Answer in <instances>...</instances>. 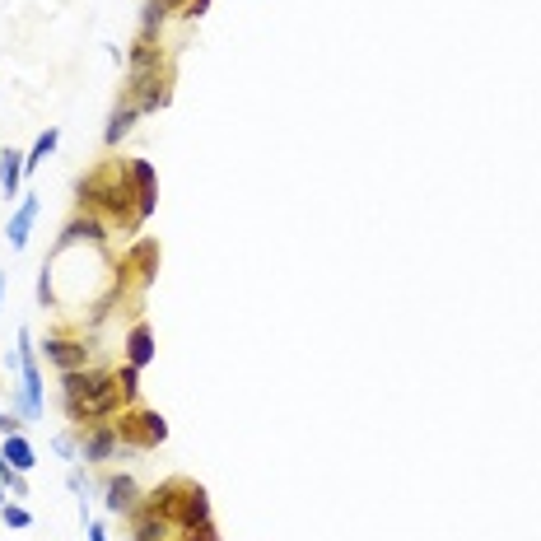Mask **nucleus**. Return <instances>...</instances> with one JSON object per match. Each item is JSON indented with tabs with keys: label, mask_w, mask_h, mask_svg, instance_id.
<instances>
[{
	"label": "nucleus",
	"mask_w": 541,
	"mask_h": 541,
	"mask_svg": "<svg viewBox=\"0 0 541 541\" xmlns=\"http://www.w3.org/2000/svg\"><path fill=\"white\" fill-rule=\"evenodd\" d=\"M75 210L103 215L108 225H121V229H131V234L140 229L136 182H131L126 159H103L99 169H89V173L75 182Z\"/></svg>",
	"instance_id": "obj_1"
},
{
	"label": "nucleus",
	"mask_w": 541,
	"mask_h": 541,
	"mask_svg": "<svg viewBox=\"0 0 541 541\" xmlns=\"http://www.w3.org/2000/svg\"><path fill=\"white\" fill-rule=\"evenodd\" d=\"M24 420H43V369H38V341L34 332H19V397L10 401Z\"/></svg>",
	"instance_id": "obj_2"
},
{
	"label": "nucleus",
	"mask_w": 541,
	"mask_h": 541,
	"mask_svg": "<svg viewBox=\"0 0 541 541\" xmlns=\"http://www.w3.org/2000/svg\"><path fill=\"white\" fill-rule=\"evenodd\" d=\"M117 434H121V449L150 453V449H159V443L169 439V420L159 416V411H150V406H126L117 416Z\"/></svg>",
	"instance_id": "obj_3"
},
{
	"label": "nucleus",
	"mask_w": 541,
	"mask_h": 541,
	"mask_svg": "<svg viewBox=\"0 0 541 541\" xmlns=\"http://www.w3.org/2000/svg\"><path fill=\"white\" fill-rule=\"evenodd\" d=\"M38 360H47L61 373H75L89 364V345H84V336H71V332H47L38 341Z\"/></svg>",
	"instance_id": "obj_4"
},
{
	"label": "nucleus",
	"mask_w": 541,
	"mask_h": 541,
	"mask_svg": "<svg viewBox=\"0 0 541 541\" xmlns=\"http://www.w3.org/2000/svg\"><path fill=\"white\" fill-rule=\"evenodd\" d=\"M136 275V285L140 290H150L154 285V275H159V243L154 238H136L131 247L121 252V262H117V285L126 290V280Z\"/></svg>",
	"instance_id": "obj_5"
},
{
	"label": "nucleus",
	"mask_w": 541,
	"mask_h": 541,
	"mask_svg": "<svg viewBox=\"0 0 541 541\" xmlns=\"http://www.w3.org/2000/svg\"><path fill=\"white\" fill-rule=\"evenodd\" d=\"M169 99H173V66L159 71V75H145V80H126V103H136L140 117L164 112Z\"/></svg>",
	"instance_id": "obj_6"
},
{
	"label": "nucleus",
	"mask_w": 541,
	"mask_h": 541,
	"mask_svg": "<svg viewBox=\"0 0 541 541\" xmlns=\"http://www.w3.org/2000/svg\"><path fill=\"white\" fill-rule=\"evenodd\" d=\"M80 458L84 462H112L121 453V434H117V420H103V425H80Z\"/></svg>",
	"instance_id": "obj_7"
},
{
	"label": "nucleus",
	"mask_w": 541,
	"mask_h": 541,
	"mask_svg": "<svg viewBox=\"0 0 541 541\" xmlns=\"http://www.w3.org/2000/svg\"><path fill=\"white\" fill-rule=\"evenodd\" d=\"M75 243L103 247V243H108V219H103V215H89V210H75V215L66 219V229H61V238H56V252H66V247H75Z\"/></svg>",
	"instance_id": "obj_8"
},
{
	"label": "nucleus",
	"mask_w": 541,
	"mask_h": 541,
	"mask_svg": "<svg viewBox=\"0 0 541 541\" xmlns=\"http://www.w3.org/2000/svg\"><path fill=\"white\" fill-rule=\"evenodd\" d=\"M140 504H145V495H140V486H136L126 471H112L108 481H103V508H108V514H117V518H131Z\"/></svg>",
	"instance_id": "obj_9"
},
{
	"label": "nucleus",
	"mask_w": 541,
	"mask_h": 541,
	"mask_svg": "<svg viewBox=\"0 0 541 541\" xmlns=\"http://www.w3.org/2000/svg\"><path fill=\"white\" fill-rule=\"evenodd\" d=\"M108 383H112V369H93V364H84L75 373H61V406L84 401V397H93V392L108 388Z\"/></svg>",
	"instance_id": "obj_10"
},
{
	"label": "nucleus",
	"mask_w": 541,
	"mask_h": 541,
	"mask_svg": "<svg viewBox=\"0 0 541 541\" xmlns=\"http://www.w3.org/2000/svg\"><path fill=\"white\" fill-rule=\"evenodd\" d=\"M126 169H131V182H136V206H140V225L159 210V173L150 159H126Z\"/></svg>",
	"instance_id": "obj_11"
},
{
	"label": "nucleus",
	"mask_w": 541,
	"mask_h": 541,
	"mask_svg": "<svg viewBox=\"0 0 541 541\" xmlns=\"http://www.w3.org/2000/svg\"><path fill=\"white\" fill-rule=\"evenodd\" d=\"M159 71H169V56L159 43H145L136 38L131 52H126V80H145V75H159Z\"/></svg>",
	"instance_id": "obj_12"
},
{
	"label": "nucleus",
	"mask_w": 541,
	"mask_h": 541,
	"mask_svg": "<svg viewBox=\"0 0 541 541\" xmlns=\"http://www.w3.org/2000/svg\"><path fill=\"white\" fill-rule=\"evenodd\" d=\"M197 523H210V495H206V486L187 481V490H182V504H178V518H173V527H178V532H187V527H197Z\"/></svg>",
	"instance_id": "obj_13"
},
{
	"label": "nucleus",
	"mask_w": 541,
	"mask_h": 541,
	"mask_svg": "<svg viewBox=\"0 0 541 541\" xmlns=\"http://www.w3.org/2000/svg\"><path fill=\"white\" fill-rule=\"evenodd\" d=\"M173 536H178V527L159 514V508L140 504L131 514V541H173Z\"/></svg>",
	"instance_id": "obj_14"
},
{
	"label": "nucleus",
	"mask_w": 541,
	"mask_h": 541,
	"mask_svg": "<svg viewBox=\"0 0 541 541\" xmlns=\"http://www.w3.org/2000/svg\"><path fill=\"white\" fill-rule=\"evenodd\" d=\"M38 197L34 192H24V201H19V210L10 215V225H5V238H10V247L14 252H24L28 247V234H34V225H38Z\"/></svg>",
	"instance_id": "obj_15"
},
{
	"label": "nucleus",
	"mask_w": 541,
	"mask_h": 541,
	"mask_svg": "<svg viewBox=\"0 0 541 541\" xmlns=\"http://www.w3.org/2000/svg\"><path fill=\"white\" fill-rule=\"evenodd\" d=\"M150 360H154V327L145 323V317H136L131 332H126V364L150 369Z\"/></svg>",
	"instance_id": "obj_16"
},
{
	"label": "nucleus",
	"mask_w": 541,
	"mask_h": 541,
	"mask_svg": "<svg viewBox=\"0 0 541 541\" xmlns=\"http://www.w3.org/2000/svg\"><path fill=\"white\" fill-rule=\"evenodd\" d=\"M19 182H24V150L5 145V150H0V197H5V201H24Z\"/></svg>",
	"instance_id": "obj_17"
},
{
	"label": "nucleus",
	"mask_w": 541,
	"mask_h": 541,
	"mask_svg": "<svg viewBox=\"0 0 541 541\" xmlns=\"http://www.w3.org/2000/svg\"><path fill=\"white\" fill-rule=\"evenodd\" d=\"M182 490H187V476H169V481H159V486L145 495V504L159 508V514L173 523V518H178V504H182Z\"/></svg>",
	"instance_id": "obj_18"
},
{
	"label": "nucleus",
	"mask_w": 541,
	"mask_h": 541,
	"mask_svg": "<svg viewBox=\"0 0 541 541\" xmlns=\"http://www.w3.org/2000/svg\"><path fill=\"white\" fill-rule=\"evenodd\" d=\"M136 121H140V108L121 99V103L112 108V117H108V131H103V145H108V150H117V145H121L126 136H131V131H136Z\"/></svg>",
	"instance_id": "obj_19"
},
{
	"label": "nucleus",
	"mask_w": 541,
	"mask_h": 541,
	"mask_svg": "<svg viewBox=\"0 0 541 541\" xmlns=\"http://www.w3.org/2000/svg\"><path fill=\"white\" fill-rule=\"evenodd\" d=\"M0 458H5V462H10L14 471H24V476L38 467V453H34V443H28L24 434H10L5 443H0Z\"/></svg>",
	"instance_id": "obj_20"
},
{
	"label": "nucleus",
	"mask_w": 541,
	"mask_h": 541,
	"mask_svg": "<svg viewBox=\"0 0 541 541\" xmlns=\"http://www.w3.org/2000/svg\"><path fill=\"white\" fill-rule=\"evenodd\" d=\"M164 24H169V5H164V0H145V5H140V34H136V38H145V43H159V34H164Z\"/></svg>",
	"instance_id": "obj_21"
},
{
	"label": "nucleus",
	"mask_w": 541,
	"mask_h": 541,
	"mask_svg": "<svg viewBox=\"0 0 541 541\" xmlns=\"http://www.w3.org/2000/svg\"><path fill=\"white\" fill-rule=\"evenodd\" d=\"M56 145H61V131H56V126H47V131H38L34 150H28V154H24V173H34V169L43 164V159H47V154H52Z\"/></svg>",
	"instance_id": "obj_22"
},
{
	"label": "nucleus",
	"mask_w": 541,
	"mask_h": 541,
	"mask_svg": "<svg viewBox=\"0 0 541 541\" xmlns=\"http://www.w3.org/2000/svg\"><path fill=\"white\" fill-rule=\"evenodd\" d=\"M0 518H5V527H14V532H28V527H34V514H28V508H24L19 499H5Z\"/></svg>",
	"instance_id": "obj_23"
},
{
	"label": "nucleus",
	"mask_w": 541,
	"mask_h": 541,
	"mask_svg": "<svg viewBox=\"0 0 541 541\" xmlns=\"http://www.w3.org/2000/svg\"><path fill=\"white\" fill-rule=\"evenodd\" d=\"M0 486H5L14 499H24V495H28V476H24V471H14L5 458H0Z\"/></svg>",
	"instance_id": "obj_24"
},
{
	"label": "nucleus",
	"mask_w": 541,
	"mask_h": 541,
	"mask_svg": "<svg viewBox=\"0 0 541 541\" xmlns=\"http://www.w3.org/2000/svg\"><path fill=\"white\" fill-rule=\"evenodd\" d=\"M112 373H117V383H121L126 401L136 406V392H140V369H136V364H121V369H112Z\"/></svg>",
	"instance_id": "obj_25"
},
{
	"label": "nucleus",
	"mask_w": 541,
	"mask_h": 541,
	"mask_svg": "<svg viewBox=\"0 0 541 541\" xmlns=\"http://www.w3.org/2000/svg\"><path fill=\"white\" fill-rule=\"evenodd\" d=\"M38 308H56V285H52V266L47 262L38 271Z\"/></svg>",
	"instance_id": "obj_26"
},
{
	"label": "nucleus",
	"mask_w": 541,
	"mask_h": 541,
	"mask_svg": "<svg viewBox=\"0 0 541 541\" xmlns=\"http://www.w3.org/2000/svg\"><path fill=\"white\" fill-rule=\"evenodd\" d=\"M182 541H225V536H219L215 523H197V527H187V532H182Z\"/></svg>",
	"instance_id": "obj_27"
},
{
	"label": "nucleus",
	"mask_w": 541,
	"mask_h": 541,
	"mask_svg": "<svg viewBox=\"0 0 541 541\" xmlns=\"http://www.w3.org/2000/svg\"><path fill=\"white\" fill-rule=\"evenodd\" d=\"M10 434H24V416L19 411H0V439H10Z\"/></svg>",
	"instance_id": "obj_28"
},
{
	"label": "nucleus",
	"mask_w": 541,
	"mask_h": 541,
	"mask_svg": "<svg viewBox=\"0 0 541 541\" xmlns=\"http://www.w3.org/2000/svg\"><path fill=\"white\" fill-rule=\"evenodd\" d=\"M56 453L66 458V462H75V458H80V439H75V434H61V439H56Z\"/></svg>",
	"instance_id": "obj_29"
},
{
	"label": "nucleus",
	"mask_w": 541,
	"mask_h": 541,
	"mask_svg": "<svg viewBox=\"0 0 541 541\" xmlns=\"http://www.w3.org/2000/svg\"><path fill=\"white\" fill-rule=\"evenodd\" d=\"M210 10V0H187V5H182V19H201Z\"/></svg>",
	"instance_id": "obj_30"
},
{
	"label": "nucleus",
	"mask_w": 541,
	"mask_h": 541,
	"mask_svg": "<svg viewBox=\"0 0 541 541\" xmlns=\"http://www.w3.org/2000/svg\"><path fill=\"white\" fill-rule=\"evenodd\" d=\"M66 486H71V490L84 499V471H80V467H71V471H66Z\"/></svg>",
	"instance_id": "obj_31"
},
{
	"label": "nucleus",
	"mask_w": 541,
	"mask_h": 541,
	"mask_svg": "<svg viewBox=\"0 0 541 541\" xmlns=\"http://www.w3.org/2000/svg\"><path fill=\"white\" fill-rule=\"evenodd\" d=\"M84 532H89V541H108V532H103V523H89Z\"/></svg>",
	"instance_id": "obj_32"
},
{
	"label": "nucleus",
	"mask_w": 541,
	"mask_h": 541,
	"mask_svg": "<svg viewBox=\"0 0 541 541\" xmlns=\"http://www.w3.org/2000/svg\"><path fill=\"white\" fill-rule=\"evenodd\" d=\"M164 5H169V14H182V5H187V0H164Z\"/></svg>",
	"instance_id": "obj_33"
},
{
	"label": "nucleus",
	"mask_w": 541,
	"mask_h": 541,
	"mask_svg": "<svg viewBox=\"0 0 541 541\" xmlns=\"http://www.w3.org/2000/svg\"><path fill=\"white\" fill-rule=\"evenodd\" d=\"M5 280H10V275H5V271H0V308H5Z\"/></svg>",
	"instance_id": "obj_34"
},
{
	"label": "nucleus",
	"mask_w": 541,
	"mask_h": 541,
	"mask_svg": "<svg viewBox=\"0 0 541 541\" xmlns=\"http://www.w3.org/2000/svg\"><path fill=\"white\" fill-rule=\"evenodd\" d=\"M5 495H10V490H5V486H0V508H5Z\"/></svg>",
	"instance_id": "obj_35"
},
{
	"label": "nucleus",
	"mask_w": 541,
	"mask_h": 541,
	"mask_svg": "<svg viewBox=\"0 0 541 541\" xmlns=\"http://www.w3.org/2000/svg\"><path fill=\"white\" fill-rule=\"evenodd\" d=\"M173 541H182V536H173Z\"/></svg>",
	"instance_id": "obj_36"
}]
</instances>
